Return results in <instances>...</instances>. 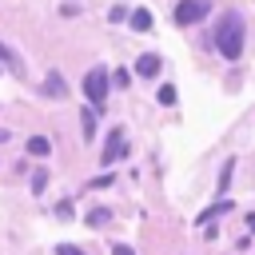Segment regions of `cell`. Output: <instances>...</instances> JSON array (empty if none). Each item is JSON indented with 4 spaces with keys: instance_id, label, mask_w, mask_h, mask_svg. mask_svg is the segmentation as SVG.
<instances>
[{
    "instance_id": "1",
    "label": "cell",
    "mask_w": 255,
    "mask_h": 255,
    "mask_svg": "<svg viewBox=\"0 0 255 255\" xmlns=\"http://www.w3.org/2000/svg\"><path fill=\"white\" fill-rule=\"evenodd\" d=\"M243 16L239 12H223V20H219V28H215V48H219V56L223 60H239L243 56Z\"/></svg>"
},
{
    "instance_id": "2",
    "label": "cell",
    "mask_w": 255,
    "mask_h": 255,
    "mask_svg": "<svg viewBox=\"0 0 255 255\" xmlns=\"http://www.w3.org/2000/svg\"><path fill=\"white\" fill-rule=\"evenodd\" d=\"M207 12H211V0H179L175 12H171V20H175L179 28H187V24H199Z\"/></svg>"
},
{
    "instance_id": "3",
    "label": "cell",
    "mask_w": 255,
    "mask_h": 255,
    "mask_svg": "<svg viewBox=\"0 0 255 255\" xmlns=\"http://www.w3.org/2000/svg\"><path fill=\"white\" fill-rule=\"evenodd\" d=\"M84 96H88L92 108H100V104L108 100V68H92V72L84 76Z\"/></svg>"
},
{
    "instance_id": "4",
    "label": "cell",
    "mask_w": 255,
    "mask_h": 255,
    "mask_svg": "<svg viewBox=\"0 0 255 255\" xmlns=\"http://www.w3.org/2000/svg\"><path fill=\"white\" fill-rule=\"evenodd\" d=\"M124 151H128V147H124V128H112V135H108V143H104V159H100V163H104V167H112L116 159H124Z\"/></svg>"
},
{
    "instance_id": "5",
    "label": "cell",
    "mask_w": 255,
    "mask_h": 255,
    "mask_svg": "<svg viewBox=\"0 0 255 255\" xmlns=\"http://www.w3.org/2000/svg\"><path fill=\"white\" fill-rule=\"evenodd\" d=\"M159 68H163V60H159L155 52H143V56L135 60V72H139V76H159Z\"/></svg>"
},
{
    "instance_id": "6",
    "label": "cell",
    "mask_w": 255,
    "mask_h": 255,
    "mask_svg": "<svg viewBox=\"0 0 255 255\" xmlns=\"http://www.w3.org/2000/svg\"><path fill=\"white\" fill-rule=\"evenodd\" d=\"M28 155H36V159L52 155V139L48 135H28Z\"/></svg>"
},
{
    "instance_id": "7",
    "label": "cell",
    "mask_w": 255,
    "mask_h": 255,
    "mask_svg": "<svg viewBox=\"0 0 255 255\" xmlns=\"http://www.w3.org/2000/svg\"><path fill=\"white\" fill-rule=\"evenodd\" d=\"M44 92H52L56 100H60V96H68V84H64V76H60V72H48V76H44Z\"/></svg>"
},
{
    "instance_id": "8",
    "label": "cell",
    "mask_w": 255,
    "mask_h": 255,
    "mask_svg": "<svg viewBox=\"0 0 255 255\" xmlns=\"http://www.w3.org/2000/svg\"><path fill=\"white\" fill-rule=\"evenodd\" d=\"M227 211H231V203H227V199H219V203H211L207 211H199V219H195V223H203V227H207L215 215H227Z\"/></svg>"
},
{
    "instance_id": "9",
    "label": "cell",
    "mask_w": 255,
    "mask_h": 255,
    "mask_svg": "<svg viewBox=\"0 0 255 255\" xmlns=\"http://www.w3.org/2000/svg\"><path fill=\"white\" fill-rule=\"evenodd\" d=\"M128 20H131V28H135V32H151V12H147V8H135Z\"/></svg>"
},
{
    "instance_id": "10",
    "label": "cell",
    "mask_w": 255,
    "mask_h": 255,
    "mask_svg": "<svg viewBox=\"0 0 255 255\" xmlns=\"http://www.w3.org/2000/svg\"><path fill=\"white\" fill-rule=\"evenodd\" d=\"M108 219H112V211H108V207H92V211H88V223H92V227H104Z\"/></svg>"
},
{
    "instance_id": "11",
    "label": "cell",
    "mask_w": 255,
    "mask_h": 255,
    "mask_svg": "<svg viewBox=\"0 0 255 255\" xmlns=\"http://www.w3.org/2000/svg\"><path fill=\"white\" fill-rule=\"evenodd\" d=\"M155 100H159L163 108H171V104H175V88H171V84H163V88L155 92Z\"/></svg>"
},
{
    "instance_id": "12",
    "label": "cell",
    "mask_w": 255,
    "mask_h": 255,
    "mask_svg": "<svg viewBox=\"0 0 255 255\" xmlns=\"http://www.w3.org/2000/svg\"><path fill=\"white\" fill-rule=\"evenodd\" d=\"M92 135H96V116L84 112V139H92Z\"/></svg>"
},
{
    "instance_id": "13",
    "label": "cell",
    "mask_w": 255,
    "mask_h": 255,
    "mask_svg": "<svg viewBox=\"0 0 255 255\" xmlns=\"http://www.w3.org/2000/svg\"><path fill=\"white\" fill-rule=\"evenodd\" d=\"M48 187V171H32V191H44Z\"/></svg>"
},
{
    "instance_id": "14",
    "label": "cell",
    "mask_w": 255,
    "mask_h": 255,
    "mask_svg": "<svg viewBox=\"0 0 255 255\" xmlns=\"http://www.w3.org/2000/svg\"><path fill=\"white\" fill-rule=\"evenodd\" d=\"M56 255H84V247H76V243H60Z\"/></svg>"
},
{
    "instance_id": "15",
    "label": "cell",
    "mask_w": 255,
    "mask_h": 255,
    "mask_svg": "<svg viewBox=\"0 0 255 255\" xmlns=\"http://www.w3.org/2000/svg\"><path fill=\"white\" fill-rule=\"evenodd\" d=\"M0 60H4V64H12V68H16V64H20V60H16V52H12V48H8V44H0Z\"/></svg>"
},
{
    "instance_id": "16",
    "label": "cell",
    "mask_w": 255,
    "mask_h": 255,
    "mask_svg": "<svg viewBox=\"0 0 255 255\" xmlns=\"http://www.w3.org/2000/svg\"><path fill=\"white\" fill-rule=\"evenodd\" d=\"M124 16H128V8H124V4H116V8L108 12V20H124Z\"/></svg>"
},
{
    "instance_id": "17",
    "label": "cell",
    "mask_w": 255,
    "mask_h": 255,
    "mask_svg": "<svg viewBox=\"0 0 255 255\" xmlns=\"http://www.w3.org/2000/svg\"><path fill=\"white\" fill-rule=\"evenodd\" d=\"M112 255H135V251H131L128 243H116V247H112Z\"/></svg>"
},
{
    "instance_id": "18",
    "label": "cell",
    "mask_w": 255,
    "mask_h": 255,
    "mask_svg": "<svg viewBox=\"0 0 255 255\" xmlns=\"http://www.w3.org/2000/svg\"><path fill=\"white\" fill-rule=\"evenodd\" d=\"M8 135H12V131H8V128H0V143H4V139H8Z\"/></svg>"
},
{
    "instance_id": "19",
    "label": "cell",
    "mask_w": 255,
    "mask_h": 255,
    "mask_svg": "<svg viewBox=\"0 0 255 255\" xmlns=\"http://www.w3.org/2000/svg\"><path fill=\"white\" fill-rule=\"evenodd\" d=\"M247 227H251V231H255V215H247Z\"/></svg>"
}]
</instances>
